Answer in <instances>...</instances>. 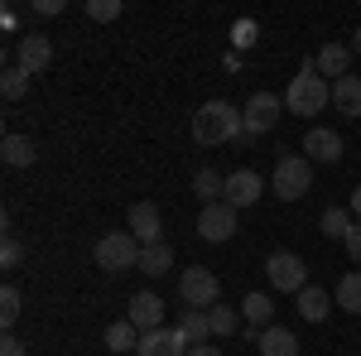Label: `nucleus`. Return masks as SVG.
<instances>
[{"label":"nucleus","mask_w":361,"mask_h":356,"mask_svg":"<svg viewBox=\"0 0 361 356\" xmlns=\"http://www.w3.org/2000/svg\"><path fill=\"white\" fill-rule=\"evenodd\" d=\"M241 111L231 106V102H202L193 116V140L197 145H231V140H241Z\"/></svg>","instance_id":"f257e3e1"},{"label":"nucleus","mask_w":361,"mask_h":356,"mask_svg":"<svg viewBox=\"0 0 361 356\" xmlns=\"http://www.w3.org/2000/svg\"><path fill=\"white\" fill-rule=\"evenodd\" d=\"M284 106L294 111V116H318L323 106H333V82H328V78L313 68V58L299 68V78H289Z\"/></svg>","instance_id":"f03ea898"},{"label":"nucleus","mask_w":361,"mask_h":356,"mask_svg":"<svg viewBox=\"0 0 361 356\" xmlns=\"http://www.w3.org/2000/svg\"><path fill=\"white\" fill-rule=\"evenodd\" d=\"M270 188H275V197H284V202H299V197L313 188V159H308V154H279Z\"/></svg>","instance_id":"7ed1b4c3"},{"label":"nucleus","mask_w":361,"mask_h":356,"mask_svg":"<svg viewBox=\"0 0 361 356\" xmlns=\"http://www.w3.org/2000/svg\"><path fill=\"white\" fill-rule=\"evenodd\" d=\"M140 241L130 231H106L102 241H97V265L106 274H126V270H140Z\"/></svg>","instance_id":"20e7f679"},{"label":"nucleus","mask_w":361,"mask_h":356,"mask_svg":"<svg viewBox=\"0 0 361 356\" xmlns=\"http://www.w3.org/2000/svg\"><path fill=\"white\" fill-rule=\"evenodd\" d=\"M279 111H284V97H275V92H255L246 106H241V140L236 145H250L255 135H265V130H275L279 125Z\"/></svg>","instance_id":"39448f33"},{"label":"nucleus","mask_w":361,"mask_h":356,"mask_svg":"<svg viewBox=\"0 0 361 356\" xmlns=\"http://www.w3.org/2000/svg\"><path fill=\"white\" fill-rule=\"evenodd\" d=\"M265 279H270V289H279V294H304V289H308L304 255H294V250H275V255L265 260Z\"/></svg>","instance_id":"423d86ee"},{"label":"nucleus","mask_w":361,"mask_h":356,"mask_svg":"<svg viewBox=\"0 0 361 356\" xmlns=\"http://www.w3.org/2000/svg\"><path fill=\"white\" fill-rule=\"evenodd\" d=\"M178 294H183V308H217L222 303V284L207 265H188L178 274Z\"/></svg>","instance_id":"0eeeda50"},{"label":"nucleus","mask_w":361,"mask_h":356,"mask_svg":"<svg viewBox=\"0 0 361 356\" xmlns=\"http://www.w3.org/2000/svg\"><path fill=\"white\" fill-rule=\"evenodd\" d=\"M197 236L212 241V246L231 241V236H236V207H231V202H212V207H202V212H197Z\"/></svg>","instance_id":"6e6552de"},{"label":"nucleus","mask_w":361,"mask_h":356,"mask_svg":"<svg viewBox=\"0 0 361 356\" xmlns=\"http://www.w3.org/2000/svg\"><path fill=\"white\" fill-rule=\"evenodd\" d=\"M49 63H54V44H49V34L29 29L25 39H20V49H15V68H25L29 78H39Z\"/></svg>","instance_id":"1a4fd4ad"},{"label":"nucleus","mask_w":361,"mask_h":356,"mask_svg":"<svg viewBox=\"0 0 361 356\" xmlns=\"http://www.w3.org/2000/svg\"><path fill=\"white\" fill-rule=\"evenodd\" d=\"M126 231L135 236L140 246H159V241H164V217H159V207H154V202H135L130 217H126Z\"/></svg>","instance_id":"9d476101"},{"label":"nucleus","mask_w":361,"mask_h":356,"mask_svg":"<svg viewBox=\"0 0 361 356\" xmlns=\"http://www.w3.org/2000/svg\"><path fill=\"white\" fill-rule=\"evenodd\" d=\"M304 154L313 164H337V159H342V135L328 130V125H313L304 135Z\"/></svg>","instance_id":"9b49d317"},{"label":"nucleus","mask_w":361,"mask_h":356,"mask_svg":"<svg viewBox=\"0 0 361 356\" xmlns=\"http://www.w3.org/2000/svg\"><path fill=\"white\" fill-rule=\"evenodd\" d=\"M260 173L255 168H236V173H226V202L241 212V207H250V202H260Z\"/></svg>","instance_id":"f8f14e48"},{"label":"nucleus","mask_w":361,"mask_h":356,"mask_svg":"<svg viewBox=\"0 0 361 356\" xmlns=\"http://www.w3.org/2000/svg\"><path fill=\"white\" fill-rule=\"evenodd\" d=\"M126 318H130V323L140 328V337H145V332H154L159 323H164V299H159V294H135L130 308H126Z\"/></svg>","instance_id":"ddd939ff"},{"label":"nucleus","mask_w":361,"mask_h":356,"mask_svg":"<svg viewBox=\"0 0 361 356\" xmlns=\"http://www.w3.org/2000/svg\"><path fill=\"white\" fill-rule=\"evenodd\" d=\"M140 356H188V342L178 337V328H154L140 337Z\"/></svg>","instance_id":"4468645a"},{"label":"nucleus","mask_w":361,"mask_h":356,"mask_svg":"<svg viewBox=\"0 0 361 356\" xmlns=\"http://www.w3.org/2000/svg\"><path fill=\"white\" fill-rule=\"evenodd\" d=\"M313 68H318L328 82H342L347 68H352V49H347V44H323V49L313 54Z\"/></svg>","instance_id":"2eb2a0df"},{"label":"nucleus","mask_w":361,"mask_h":356,"mask_svg":"<svg viewBox=\"0 0 361 356\" xmlns=\"http://www.w3.org/2000/svg\"><path fill=\"white\" fill-rule=\"evenodd\" d=\"M333 106L337 116H347V121H361V78H342V82H333Z\"/></svg>","instance_id":"dca6fc26"},{"label":"nucleus","mask_w":361,"mask_h":356,"mask_svg":"<svg viewBox=\"0 0 361 356\" xmlns=\"http://www.w3.org/2000/svg\"><path fill=\"white\" fill-rule=\"evenodd\" d=\"M178 337H183L188 347H202V342H212V323H207V308H183V318H178Z\"/></svg>","instance_id":"f3484780"},{"label":"nucleus","mask_w":361,"mask_h":356,"mask_svg":"<svg viewBox=\"0 0 361 356\" xmlns=\"http://www.w3.org/2000/svg\"><path fill=\"white\" fill-rule=\"evenodd\" d=\"M255 347H260V356H299V337L289 328H275V323H270V328L260 332Z\"/></svg>","instance_id":"a211bd4d"},{"label":"nucleus","mask_w":361,"mask_h":356,"mask_svg":"<svg viewBox=\"0 0 361 356\" xmlns=\"http://www.w3.org/2000/svg\"><path fill=\"white\" fill-rule=\"evenodd\" d=\"M294 299H299V318H304V323H323V318L333 313V294H328V289H313V284H308L304 294H294Z\"/></svg>","instance_id":"6ab92c4d"},{"label":"nucleus","mask_w":361,"mask_h":356,"mask_svg":"<svg viewBox=\"0 0 361 356\" xmlns=\"http://www.w3.org/2000/svg\"><path fill=\"white\" fill-rule=\"evenodd\" d=\"M241 318H246V328H255V332H265L270 328V318H275V303H270V294H246L241 299Z\"/></svg>","instance_id":"aec40b11"},{"label":"nucleus","mask_w":361,"mask_h":356,"mask_svg":"<svg viewBox=\"0 0 361 356\" xmlns=\"http://www.w3.org/2000/svg\"><path fill=\"white\" fill-rule=\"evenodd\" d=\"M0 159H5L10 168H29L34 159H39V149H34L29 135H5L0 140Z\"/></svg>","instance_id":"412c9836"},{"label":"nucleus","mask_w":361,"mask_h":356,"mask_svg":"<svg viewBox=\"0 0 361 356\" xmlns=\"http://www.w3.org/2000/svg\"><path fill=\"white\" fill-rule=\"evenodd\" d=\"M193 192L202 197V207H212V202H226V178L217 168H197L193 173Z\"/></svg>","instance_id":"4be33fe9"},{"label":"nucleus","mask_w":361,"mask_h":356,"mask_svg":"<svg viewBox=\"0 0 361 356\" xmlns=\"http://www.w3.org/2000/svg\"><path fill=\"white\" fill-rule=\"evenodd\" d=\"M140 270L149 274V279L169 274V270H173V246H169V241H159V246H145V250H140Z\"/></svg>","instance_id":"5701e85b"},{"label":"nucleus","mask_w":361,"mask_h":356,"mask_svg":"<svg viewBox=\"0 0 361 356\" xmlns=\"http://www.w3.org/2000/svg\"><path fill=\"white\" fill-rule=\"evenodd\" d=\"M333 303L342 308V313H361V270H347L342 279H337Z\"/></svg>","instance_id":"b1692460"},{"label":"nucleus","mask_w":361,"mask_h":356,"mask_svg":"<svg viewBox=\"0 0 361 356\" xmlns=\"http://www.w3.org/2000/svg\"><path fill=\"white\" fill-rule=\"evenodd\" d=\"M106 352H140V328L130 318H121L106 328Z\"/></svg>","instance_id":"393cba45"},{"label":"nucleus","mask_w":361,"mask_h":356,"mask_svg":"<svg viewBox=\"0 0 361 356\" xmlns=\"http://www.w3.org/2000/svg\"><path fill=\"white\" fill-rule=\"evenodd\" d=\"M318 226H323V236H333V241H347V231H352L357 221H352V207H328V212L318 217Z\"/></svg>","instance_id":"a878e982"},{"label":"nucleus","mask_w":361,"mask_h":356,"mask_svg":"<svg viewBox=\"0 0 361 356\" xmlns=\"http://www.w3.org/2000/svg\"><path fill=\"white\" fill-rule=\"evenodd\" d=\"M207 323H212V337H236L241 332V313L236 308H226V303H217V308H207Z\"/></svg>","instance_id":"bb28decb"},{"label":"nucleus","mask_w":361,"mask_h":356,"mask_svg":"<svg viewBox=\"0 0 361 356\" xmlns=\"http://www.w3.org/2000/svg\"><path fill=\"white\" fill-rule=\"evenodd\" d=\"M0 92H5V102H20V97L29 92V73H25V68H15V63H10V68L0 73Z\"/></svg>","instance_id":"cd10ccee"},{"label":"nucleus","mask_w":361,"mask_h":356,"mask_svg":"<svg viewBox=\"0 0 361 356\" xmlns=\"http://www.w3.org/2000/svg\"><path fill=\"white\" fill-rule=\"evenodd\" d=\"M15 318H20V289L5 284V289H0V323H5V332L15 328Z\"/></svg>","instance_id":"c85d7f7f"},{"label":"nucleus","mask_w":361,"mask_h":356,"mask_svg":"<svg viewBox=\"0 0 361 356\" xmlns=\"http://www.w3.org/2000/svg\"><path fill=\"white\" fill-rule=\"evenodd\" d=\"M0 265H5V270H20V265H25V246H20V236H15V231H5V246H0Z\"/></svg>","instance_id":"c756f323"},{"label":"nucleus","mask_w":361,"mask_h":356,"mask_svg":"<svg viewBox=\"0 0 361 356\" xmlns=\"http://www.w3.org/2000/svg\"><path fill=\"white\" fill-rule=\"evenodd\" d=\"M87 15L106 25V20H116V15H121V0H87Z\"/></svg>","instance_id":"7c9ffc66"},{"label":"nucleus","mask_w":361,"mask_h":356,"mask_svg":"<svg viewBox=\"0 0 361 356\" xmlns=\"http://www.w3.org/2000/svg\"><path fill=\"white\" fill-rule=\"evenodd\" d=\"M231 44H236V54H241V49H250V44H255V20H236V29H231Z\"/></svg>","instance_id":"2f4dec72"},{"label":"nucleus","mask_w":361,"mask_h":356,"mask_svg":"<svg viewBox=\"0 0 361 356\" xmlns=\"http://www.w3.org/2000/svg\"><path fill=\"white\" fill-rule=\"evenodd\" d=\"M0 356H29V352H25V342H20L15 332H5V337H0Z\"/></svg>","instance_id":"473e14b6"},{"label":"nucleus","mask_w":361,"mask_h":356,"mask_svg":"<svg viewBox=\"0 0 361 356\" xmlns=\"http://www.w3.org/2000/svg\"><path fill=\"white\" fill-rule=\"evenodd\" d=\"M342 246H347V255H352V260L361 265V221L352 226V231H347V241H342Z\"/></svg>","instance_id":"72a5a7b5"},{"label":"nucleus","mask_w":361,"mask_h":356,"mask_svg":"<svg viewBox=\"0 0 361 356\" xmlns=\"http://www.w3.org/2000/svg\"><path fill=\"white\" fill-rule=\"evenodd\" d=\"M58 10H63V0H34V15H44V20L58 15Z\"/></svg>","instance_id":"f704fd0d"},{"label":"nucleus","mask_w":361,"mask_h":356,"mask_svg":"<svg viewBox=\"0 0 361 356\" xmlns=\"http://www.w3.org/2000/svg\"><path fill=\"white\" fill-rule=\"evenodd\" d=\"M188 356H222V347H207L202 342V347H188Z\"/></svg>","instance_id":"c9c22d12"},{"label":"nucleus","mask_w":361,"mask_h":356,"mask_svg":"<svg viewBox=\"0 0 361 356\" xmlns=\"http://www.w3.org/2000/svg\"><path fill=\"white\" fill-rule=\"evenodd\" d=\"M347 207H352V217L361 221V188H352V202H347Z\"/></svg>","instance_id":"e433bc0d"},{"label":"nucleus","mask_w":361,"mask_h":356,"mask_svg":"<svg viewBox=\"0 0 361 356\" xmlns=\"http://www.w3.org/2000/svg\"><path fill=\"white\" fill-rule=\"evenodd\" d=\"M352 54H361V29H357V34H352Z\"/></svg>","instance_id":"4c0bfd02"}]
</instances>
